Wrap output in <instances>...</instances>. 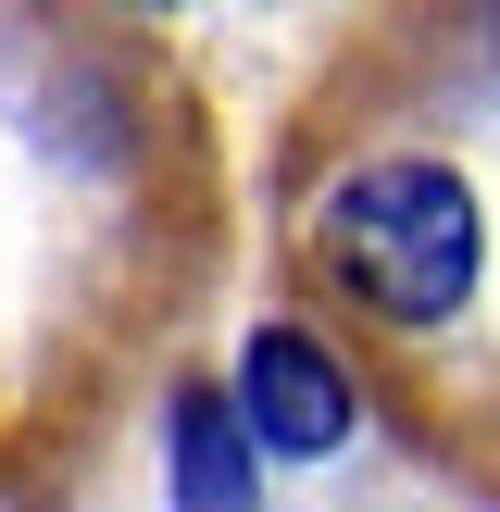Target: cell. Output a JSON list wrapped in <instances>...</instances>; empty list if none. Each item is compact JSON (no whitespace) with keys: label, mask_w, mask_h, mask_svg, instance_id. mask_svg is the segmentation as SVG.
I'll use <instances>...</instances> for the list:
<instances>
[{"label":"cell","mask_w":500,"mask_h":512,"mask_svg":"<svg viewBox=\"0 0 500 512\" xmlns=\"http://www.w3.org/2000/svg\"><path fill=\"white\" fill-rule=\"evenodd\" d=\"M238 263L225 125L175 25L0 0V500L100 463Z\"/></svg>","instance_id":"6da1fadb"},{"label":"cell","mask_w":500,"mask_h":512,"mask_svg":"<svg viewBox=\"0 0 500 512\" xmlns=\"http://www.w3.org/2000/svg\"><path fill=\"white\" fill-rule=\"evenodd\" d=\"M263 250L363 413L500 512V0H388L313 50Z\"/></svg>","instance_id":"7a4b0ae2"}]
</instances>
